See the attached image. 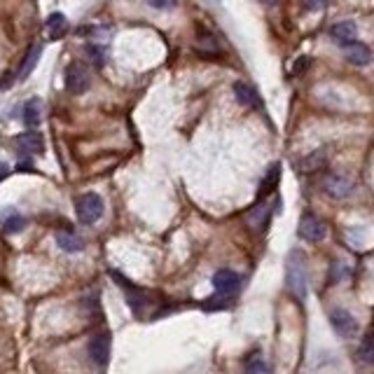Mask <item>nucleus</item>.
<instances>
[{
    "label": "nucleus",
    "mask_w": 374,
    "mask_h": 374,
    "mask_svg": "<svg viewBox=\"0 0 374 374\" xmlns=\"http://www.w3.org/2000/svg\"><path fill=\"white\" fill-rule=\"evenodd\" d=\"M286 286L290 295H295L298 300H304L309 293V267H307V255L295 248L288 255L286 264Z\"/></svg>",
    "instance_id": "1"
},
{
    "label": "nucleus",
    "mask_w": 374,
    "mask_h": 374,
    "mask_svg": "<svg viewBox=\"0 0 374 374\" xmlns=\"http://www.w3.org/2000/svg\"><path fill=\"white\" fill-rule=\"evenodd\" d=\"M103 211H105V204L96 192L80 194V197L75 199V216L82 225L98 222L101 218H103Z\"/></svg>",
    "instance_id": "2"
},
{
    "label": "nucleus",
    "mask_w": 374,
    "mask_h": 374,
    "mask_svg": "<svg viewBox=\"0 0 374 374\" xmlns=\"http://www.w3.org/2000/svg\"><path fill=\"white\" fill-rule=\"evenodd\" d=\"M112 278H115L117 283H122V290H124V295H127V302H129V307L134 309L136 316H145V309L154 307V298L147 293V290L134 286L132 281H127V278H124L122 274H117V271H112Z\"/></svg>",
    "instance_id": "3"
},
{
    "label": "nucleus",
    "mask_w": 374,
    "mask_h": 374,
    "mask_svg": "<svg viewBox=\"0 0 374 374\" xmlns=\"http://www.w3.org/2000/svg\"><path fill=\"white\" fill-rule=\"evenodd\" d=\"M330 325L337 335L344 337V340H351V337L358 335V320H355L353 313H349L346 309H332Z\"/></svg>",
    "instance_id": "4"
},
{
    "label": "nucleus",
    "mask_w": 374,
    "mask_h": 374,
    "mask_svg": "<svg viewBox=\"0 0 374 374\" xmlns=\"http://www.w3.org/2000/svg\"><path fill=\"white\" fill-rule=\"evenodd\" d=\"M328 234V225H325L316 213H304L300 220V236L309 243H318Z\"/></svg>",
    "instance_id": "5"
},
{
    "label": "nucleus",
    "mask_w": 374,
    "mask_h": 374,
    "mask_svg": "<svg viewBox=\"0 0 374 374\" xmlns=\"http://www.w3.org/2000/svg\"><path fill=\"white\" fill-rule=\"evenodd\" d=\"M323 192L328 194L330 199H346V197H351V192H353V180L349 176H344V174H330V176H325V180H323Z\"/></svg>",
    "instance_id": "6"
},
{
    "label": "nucleus",
    "mask_w": 374,
    "mask_h": 374,
    "mask_svg": "<svg viewBox=\"0 0 374 374\" xmlns=\"http://www.w3.org/2000/svg\"><path fill=\"white\" fill-rule=\"evenodd\" d=\"M213 288H216V295L231 300L241 290V276L231 269H220L213 274Z\"/></svg>",
    "instance_id": "7"
},
{
    "label": "nucleus",
    "mask_w": 374,
    "mask_h": 374,
    "mask_svg": "<svg viewBox=\"0 0 374 374\" xmlns=\"http://www.w3.org/2000/svg\"><path fill=\"white\" fill-rule=\"evenodd\" d=\"M92 85V75L82 63H70L66 68V89L70 94H85Z\"/></svg>",
    "instance_id": "8"
},
{
    "label": "nucleus",
    "mask_w": 374,
    "mask_h": 374,
    "mask_svg": "<svg viewBox=\"0 0 374 374\" xmlns=\"http://www.w3.org/2000/svg\"><path fill=\"white\" fill-rule=\"evenodd\" d=\"M89 358L96 367H105L110 360V335L108 332H98L89 342Z\"/></svg>",
    "instance_id": "9"
},
{
    "label": "nucleus",
    "mask_w": 374,
    "mask_h": 374,
    "mask_svg": "<svg viewBox=\"0 0 374 374\" xmlns=\"http://www.w3.org/2000/svg\"><path fill=\"white\" fill-rule=\"evenodd\" d=\"M344 54H346V61L353 63V66H367V63L374 61V52L363 43H349L344 47Z\"/></svg>",
    "instance_id": "10"
},
{
    "label": "nucleus",
    "mask_w": 374,
    "mask_h": 374,
    "mask_svg": "<svg viewBox=\"0 0 374 374\" xmlns=\"http://www.w3.org/2000/svg\"><path fill=\"white\" fill-rule=\"evenodd\" d=\"M17 147H19L26 157H33V154H40L45 150V141L38 132H23L17 136Z\"/></svg>",
    "instance_id": "11"
},
{
    "label": "nucleus",
    "mask_w": 374,
    "mask_h": 374,
    "mask_svg": "<svg viewBox=\"0 0 374 374\" xmlns=\"http://www.w3.org/2000/svg\"><path fill=\"white\" fill-rule=\"evenodd\" d=\"M330 35L337 45L346 47L349 43H355V38H358V26L353 21H340L330 28Z\"/></svg>",
    "instance_id": "12"
},
{
    "label": "nucleus",
    "mask_w": 374,
    "mask_h": 374,
    "mask_svg": "<svg viewBox=\"0 0 374 374\" xmlns=\"http://www.w3.org/2000/svg\"><path fill=\"white\" fill-rule=\"evenodd\" d=\"M56 246L61 248L63 253H80L82 248H85V239L70 229H61L56 231Z\"/></svg>",
    "instance_id": "13"
},
{
    "label": "nucleus",
    "mask_w": 374,
    "mask_h": 374,
    "mask_svg": "<svg viewBox=\"0 0 374 374\" xmlns=\"http://www.w3.org/2000/svg\"><path fill=\"white\" fill-rule=\"evenodd\" d=\"M21 120L26 127H38L43 122V101L40 98H31L23 103V110H21Z\"/></svg>",
    "instance_id": "14"
},
{
    "label": "nucleus",
    "mask_w": 374,
    "mask_h": 374,
    "mask_svg": "<svg viewBox=\"0 0 374 374\" xmlns=\"http://www.w3.org/2000/svg\"><path fill=\"white\" fill-rule=\"evenodd\" d=\"M234 96L241 105H246V108H258L260 105L258 92H255L251 85H246V82H234Z\"/></svg>",
    "instance_id": "15"
},
{
    "label": "nucleus",
    "mask_w": 374,
    "mask_h": 374,
    "mask_svg": "<svg viewBox=\"0 0 374 374\" xmlns=\"http://www.w3.org/2000/svg\"><path fill=\"white\" fill-rule=\"evenodd\" d=\"M40 54H43V45H33L31 50H28V54L23 56V61H21V66H19V73H17L19 80H23V77H28V75L33 73V68L38 66Z\"/></svg>",
    "instance_id": "16"
},
{
    "label": "nucleus",
    "mask_w": 374,
    "mask_h": 374,
    "mask_svg": "<svg viewBox=\"0 0 374 374\" xmlns=\"http://www.w3.org/2000/svg\"><path fill=\"white\" fill-rule=\"evenodd\" d=\"M269 216H271L269 206L260 201L258 206H253V209L248 211V225H251V227H255V229H264V227H267V220H269Z\"/></svg>",
    "instance_id": "17"
},
{
    "label": "nucleus",
    "mask_w": 374,
    "mask_h": 374,
    "mask_svg": "<svg viewBox=\"0 0 374 374\" xmlns=\"http://www.w3.org/2000/svg\"><path fill=\"white\" fill-rule=\"evenodd\" d=\"M45 28L50 31L52 38H61V35L68 31V19H66L63 14H59V12H56V14H52L50 19L45 21Z\"/></svg>",
    "instance_id": "18"
},
{
    "label": "nucleus",
    "mask_w": 374,
    "mask_h": 374,
    "mask_svg": "<svg viewBox=\"0 0 374 374\" xmlns=\"http://www.w3.org/2000/svg\"><path fill=\"white\" fill-rule=\"evenodd\" d=\"M325 159H328V154H325V147H320L313 154H307L304 159H302V171H307V174H311V171H318L320 166H325Z\"/></svg>",
    "instance_id": "19"
},
{
    "label": "nucleus",
    "mask_w": 374,
    "mask_h": 374,
    "mask_svg": "<svg viewBox=\"0 0 374 374\" xmlns=\"http://www.w3.org/2000/svg\"><path fill=\"white\" fill-rule=\"evenodd\" d=\"M278 178H281V166L274 164V166H271V169H269V174H267V178L262 180V187H260V199H264L267 194L274 192V187H276Z\"/></svg>",
    "instance_id": "20"
},
{
    "label": "nucleus",
    "mask_w": 374,
    "mask_h": 374,
    "mask_svg": "<svg viewBox=\"0 0 374 374\" xmlns=\"http://www.w3.org/2000/svg\"><path fill=\"white\" fill-rule=\"evenodd\" d=\"M26 227V220H23V216L19 213H10V216L3 218V229L8 231V234H17V231H21Z\"/></svg>",
    "instance_id": "21"
},
{
    "label": "nucleus",
    "mask_w": 374,
    "mask_h": 374,
    "mask_svg": "<svg viewBox=\"0 0 374 374\" xmlns=\"http://www.w3.org/2000/svg\"><path fill=\"white\" fill-rule=\"evenodd\" d=\"M358 355H360V360H363V363L374 365V337H367V340L360 344Z\"/></svg>",
    "instance_id": "22"
},
{
    "label": "nucleus",
    "mask_w": 374,
    "mask_h": 374,
    "mask_svg": "<svg viewBox=\"0 0 374 374\" xmlns=\"http://www.w3.org/2000/svg\"><path fill=\"white\" fill-rule=\"evenodd\" d=\"M87 54L92 56L94 66H96V68H103V63H105V47H98V45H87Z\"/></svg>",
    "instance_id": "23"
},
{
    "label": "nucleus",
    "mask_w": 374,
    "mask_h": 374,
    "mask_svg": "<svg viewBox=\"0 0 374 374\" xmlns=\"http://www.w3.org/2000/svg\"><path fill=\"white\" fill-rule=\"evenodd\" d=\"M246 374H267V367H264V360H248V367H246Z\"/></svg>",
    "instance_id": "24"
},
{
    "label": "nucleus",
    "mask_w": 374,
    "mask_h": 374,
    "mask_svg": "<svg viewBox=\"0 0 374 374\" xmlns=\"http://www.w3.org/2000/svg\"><path fill=\"white\" fill-rule=\"evenodd\" d=\"M145 3L154 10H171V8H176L178 0H145Z\"/></svg>",
    "instance_id": "25"
},
{
    "label": "nucleus",
    "mask_w": 374,
    "mask_h": 374,
    "mask_svg": "<svg viewBox=\"0 0 374 374\" xmlns=\"http://www.w3.org/2000/svg\"><path fill=\"white\" fill-rule=\"evenodd\" d=\"M328 3H330V0H302V5H304L307 10H311V12H318V10H323Z\"/></svg>",
    "instance_id": "26"
},
{
    "label": "nucleus",
    "mask_w": 374,
    "mask_h": 374,
    "mask_svg": "<svg viewBox=\"0 0 374 374\" xmlns=\"http://www.w3.org/2000/svg\"><path fill=\"white\" fill-rule=\"evenodd\" d=\"M8 174H10V166L5 164V162H0V180H5V178H8Z\"/></svg>",
    "instance_id": "27"
},
{
    "label": "nucleus",
    "mask_w": 374,
    "mask_h": 374,
    "mask_svg": "<svg viewBox=\"0 0 374 374\" xmlns=\"http://www.w3.org/2000/svg\"><path fill=\"white\" fill-rule=\"evenodd\" d=\"M262 3H267V5H276L278 0H262Z\"/></svg>",
    "instance_id": "28"
}]
</instances>
